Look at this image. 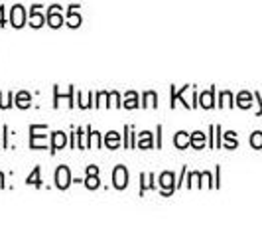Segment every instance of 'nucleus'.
Returning a JSON list of instances; mask_svg holds the SVG:
<instances>
[{
  "label": "nucleus",
  "mask_w": 262,
  "mask_h": 237,
  "mask_svg": "<svg viewBox=\"0 0 262 237\" xmlns=\"http://www.w3.org/2000/svg\"><path fill=\"white\" fill-rule=\"evenodd\" d=\"M43 129H47V127H43V125H32L30 127V147L32 149H43L47 145L45 134H40Z\"/></svg>",
  "instance_id": "obj_1"
},
{
  "label": "nucleus",
  "mask_w": 262,
  "mask_h": 237,
  "mask_svg": "<svg viewBox=\"0 0 262 237\" xmlns=\"http://www.w3.org/2000/svg\"><path fill=\"white\" fill-rule=\"evenodd\" d=\"M45 20H47V24H49L51 28H60V26L65 22V20H63V14H61V8H60L58 4H54V6L47 10Z\"/></svg>",
  "instance_id": "obj_2"
},
{
  "label": "nucleus",
  "mask_w": 262,
  "mask_h": 237,
  "mask_svg": "<svg viewBox=\"0 0 262 237\" xmlns=\"http://www.w3.org/2000/svg\"><path fill=\"white\" fill-rule=\"evenodd\" d=\"M69 184H71V172H69V168L67 166H60L56 170V186L60 190H67Z\"/></svg>",
  "instance_id": "obj_3"
},
{
  "label": "nucleus",
  "mask_w": 262,
  "mask_h": 237,
  "mask_svg": "<svg viewBox=\"0 0 262 237\" xmlns=\"http://www.w3.org/2000/svg\"><path fill=\"white\" fill-rule=\"evenodd\" d=\"M113 184L117 190H124L128 186V172L124 166H117L113 172Z\"/></svg>",
  "instance_id": "obj_4"
},
{
  "label": "nucleus",
  "mask_w": 262,
  "mask_h": 237,
  "mask_svg": "<svg viewBox=\"0 0 262 237\" xmlns=\"http://www.w3.org/2000/svg\"><path fill=\"white\" fill-rule=\"evenodd\" d=\"M176 176L172 174V172H164L162 176H160V188H162V194L164 196H170L174 190H176Z\"/></svg>",
  "instance_id": "obj_5"
},
{
  "label": "nucleus",
  "mask_w": 262,
  "mask_h": 237,
  "mask_svg": "<svg viewBox=\"0 0 262 237\" xmlns=\"http://www.w3.org/2000/svg\"><path fill=\"white\" fill-rule=\"evenodd\" d=\"M10 24H12L14 28H22V26L26 24V10H24V6L16 4V6L12 8V12H10Z\"/></svg>",
  "instance_id": "obj_6"
},
{
  "label": "nucleus",
  "mask_w": 262,
  "mask_h": 237,
  "mask_svg": "<svg viewBox=\"0 0 262 237\" xmlns=\"http://www.w3.org/2000/svg\"><path fill=\"white\" fill-rule=\"evenodd\" d=\"M51 138H54V142H51V152H58L60 149H63L67 145V134L61 130H56L51 134Z\"/></svg>",
  "instance_id": "obj_7"
},
{
  "label": "nucleus",
  "mask_w": 262,
  "mask_h": 237,
  "mask_svg": "<svg viewBox=\"0 0 262 237\" xmlns=\"http://www.w3.org/2000/svg\"><path fill=\"white\" fill-rule=\"evenodd\" d=\"M40 8H41V6H34L32 12H30V24H32L34 28H41L43 22H45V14H41Z\"/></svg>",
  "instance_id": "obj_8"
},
{
  "label": "nucleus",
  "mask_w": 262,
  "mask_h": 237,
  "mask_svg": "<svg viewBox=\"0 0 262 237\" xmlns=\"http://www.w3.org/2000/svg\"><path fill=\"white\" fill-rule=\"evenodd\" d=\"M104 145H107L109 149H119V145H121V134L119 132H115V130H111L107 136H104Z\"/></svg>",
  "instance_id": "obj_9"
},
{
  "label": "nucleus",
  "mask_w": 262,
  "mask_h": 237,
  "mask_svg": "<svg viewBox=\"0 0 262 237\" xmlns=\"http://www.w3.org/2000/svg\"><path fill=\"white\" fill-rule=\"evenodd\" d=\"M213 93H215V89H209V91H205V93H201V97H199V105L201 107H205V109H211L213 107Z\"/></svg>",
  "instance_id": "obj_10"
},
{
  "label": "nucleus",
  "mask_w": 262,
  "mask_h": 237,
  "mask_svg": "<svg viewBox=\"0 0 262 237\" xmlns=\"http://www.w3.org/2000/svg\"><path fill=\"white\" fill-rule=\"evenodd\" d=\"M189 140H191V136H187L185 130H180V132L176 134V138H174V145H176L178 149H187Z\"/></svg>",
  "instance_id": "obj_11"
},
{
  "label": "nucleus",
  "mask_w": 262,
  "mask_h": 237,
  "mask_svg": "<svg viewBox=\"0 0 262 237\" xmlns=\"http://www.w3.org/2000/svg\"><path fill=\"white\" fill-rule=\"evenodd\" d=\"M30 103H32V97H30L28 91H20V93L16 95V105H18L20 109H28Z\"/></svg>",
  "instance_id": "obj_12"
},
{
  "label": "nucleus",
  "mask_w": 262,
  "mask_h": 237,
  "mask_svg": "<svg viewBox=\"0 0 262 237\" xmlns=\"http://www.w3.org/2000/svg\"><path fill=\"white\" fill-rule=\"evenodd\" d=\"M75 8L77 6H69V18L65 20V24L71 26V28H79L81 26V16L75 12Z\"/></svg>",
  "instance_id": "obj_13"
},
{
  "label": "nucleus",
  "mask_w": 262,
  "mask_h": 237,
  "mask_svg": "<svg viewBox=\"0 0 262 237\" xmlns=\"http://www.w3.org/2000/svg\"><path fill=\"white\" fill-rule=\"evenodd\" d=\"M124 107L126 109H136L138 107V93L136 91H128L124 95Z\"/></svg>",
  "instance_id": "obj_14"
},
{
  "label": "nucleus",
  "mask_w": 262,
  "mask_h": 237,
  "mask_svg": "<svg viewBox=\"0 0 262 237\" xmlns=\"http://www.w3.org/2000/svg\"><path fill=\"white\" fill-rule=\"evenodd\" d=\"M189 145H191L193 149H203V147H205V134H203V132H199V130H195V132L191 134Z\"/></svg>",
  "instance_id": "obj_15"
},
{
  "label": "nucleus",
  "mask_w": 262,
  "mask_h": 237,
  "mask_svg": "<svg viewBox=\"0 0 262 237\" xmlns=\"http://www.w3.org/2000/svg\"><path fill=\"white\" fill-rule=\"evenodd\" d=\"M142 107H158V95H156L154 91H146Z\"/></svg>",
  "instance_id": "obj_16"
},
{
  "label": "nucleus",
  "mask_w": 262,
  "mask_h": 237,
  "mask_svg": "<svg viewBox=\"0 0 262 237\" xmlns=\"http://www.w3.org/2000/svg\"><path fill=\"white\" fill-rule=\"evenodd\" d=\"M40 172H41V170H40V166H36V168H34V172H32L30 176H28V180H26V184H28V186L32 184V186H36V188H40V186H41V178H40Z\"/></svg>",
  "instance_id": "obj_17"
},
{
  "label": "nucleus",
  "mask_w": 262,
  "mask_h": 237,
  "mask_svg": "<svg viewBox=\"0 0 262 237\" xmlns=\"http://www.w3.org/2000/svg\"><path fill=\"white\" fill-rule=\"evenodd\" d=\"M138 147L140 149H152V132H142L138 138Z\"/></svg>",
  "instance_id": "obj_18"
},
{
  "label": "nucleus",
  "mask_w": 262,
  "mask_h": 237,
  "mask_svg": "<svg viewBox=\"0 0 262 237\" xmlns=\"http://www.w3.org/2000/svg\"><path fill=\"white\" fill-rule=\"evenodd\" d=\"M89 147L101 149V134L97 130H91V129H89Z\"/></svg>",
  "instance_id": "obj_19"
},
{
  "label": "nucleus",
  "mask_w": 262,
  "mask_h": 237,
  "mask_svg": "<svg viewBox=\"0 0 262 237\" xmlns=\"http://www.w3.org/2000/svg\"><path fill=\"white\" fill-rule=\"evenodd\" d=\"M12 101H14V95L12 93H0V107L2 109H8V107H12Z\"/></svg>",
  "instance_id": "obj_20"
},
{
  "label": "nucleus",
  "mask_w": 262,
  "mask_h": 237,
  "mask_svg": "<svg viewBox=\"0 0 262 237\" xmlns=\"http://www.w3.org/2000/svg\"><path fill=\"white\" fill-rule=\"evenodd\" d=\"M252 105V97L246 93V91H242L241 95H239V107H242V109H248Z\"/></svg>",
  "instance_id": "obj_21"
},
{
  "label": "nucleus",
  "mask_w": 262,
  "mask_h": 237,
  "mask_svg": "<svg viewBox=\"0 0 262 237\" xmlns=\"http://www.w3.org/2000/svg\"><path fill=\"white\" fill-rule=\"evenodd\" d=\"M85 186L89 188V190H97L101 184H99V176L97 174H87V178H85Z\"/></svg>",
  "instance_id": "obj_22"
},
{
  "label": "nucleus",
  "mask_w": 262,
  "mask_h": 237,
  "mask_svg": "<svg viewBox=\"0 0 262 237\" xmlns=\"http://www.w3.org/2000/svg\"><path fill=\"white\" fill-rule=\"evenodd\" d=\"M250 145H252L254 149H262V132H254V134L250 136Z\"/></svg>",
  "instance_id": "obj_23"
},
{
  "label": "nucleus",
  "mask_w": 262,
  "mask_h": 237,
  "mask_svg": "<svg viewBox=\"0 0 262 237\" xmlns=\"http://www.w3.org/2000/svg\"><path fill=\"white\" fill-rule=\"evenodd\" d=\"M152 174H142V180H144V184H142V188H140V192H144V190H148V188H154V184H152Z\"/></svg>",
  "instance_id": "obj_24"
},
{
  "label": "nucleus",
  "mask_w": 262,
  "mask_h": 237,
  "mask_svg": "<svg viewBox=\"0 0 262 237\" xmlns=\"http://www.w3.org/2000/svg\"><path fill=\"white\" fill-rule=\"evenodd\" d=\"M225 138H227V147H229V149L237 147V138H235V132H227V134H225Z\"/></svg>",
  "instance_id": "obj_25"
},
{
  "label": "nucleus",
  "mask_w": 262,
  "mask_h": 237,
  "mask_svg": "<svg viewBox=\"0 0 262 237\" xmlns=\"http://www.w3.org/2000/svg\"><path fill=\"white\" fill-rule=\"evenodd\" d=\"M109 97H111V101H113V103H111L113 107H121V97H119V93H117V91H113Z\"/></svg>",
  "instance_id": "obj_26"
},
{
  "label": "nucleus",
  "mask_w": 262,
  "mask_h": 237,
  "mask_svg": "<svg viewBox=\"0 0 262 237\" xmlns=\"http://www.w3.org/2000/svg\"><path fill=\"white\" fill-rule=\"evenodd\" d=\"M231 99H233V95L229 93V91H225V93H221V105H231Z\"/></svg>",
  "instance_id": "obj_27"
},
{
  "label": "nucleus",
  "mask_w": 262,
  "mask_h": 237,
  "mask_svg": "<svg viewBox=\"0 0 262 237\" xmlns=\"http://www.w3.org/2000/svg\"><path fill=\"white\" fill-rule=\"evenodd\" d=\"M87 174H99V168L97 166H89L87 168Z\"/></svg>",
  "instance_id": "obj_28"
},
{
  "label": "nucleus",
  "mask_w": 262,
  "mask_h": 237,
  "mask_svg": "<svg viewBox=\"0 0 262 237\" xmlns=\"http://www.w3.org/2000/svg\"><path fill=\"white\" fill-rule=\"evenodd\" d=\"M0 26H4V8H0Z\"/></svg>",
  "instance_id": "obj_29"
},
{
  "label": "nucleus",
  "mask_w": 262,
  "mask_h": 237,
  "mask_svg": "<svg viewBox=\"0 0 262 237\" xmlns=\"http://www.w3.org/2000/svg\"><path fill=\"white\" fill-rule=\"evenodd\" d=\"M0 188H4V174L0 172Z\"/></svg>",
  "instance_id": "obj_30"
}]
</instances>
